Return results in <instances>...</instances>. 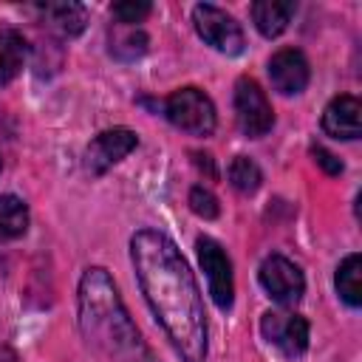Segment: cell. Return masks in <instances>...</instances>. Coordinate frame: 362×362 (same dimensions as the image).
Masks as SVG:
<instances>
[{
  "label": "cell",
  "mask_w": 362,
  "mask_h": 362,
  "mask_svg": "<svg viewBox=\"0 0 362 362\" xmlns=\"http://www.w3.org/2000/svg\"><path fill=\"white\" fill-rule=\"evenodd\" d=\"M311 156H314V161H317L328 175H339V173H342V161H339L331 150H325V147H311Z\"/></svg>",
  "instance_id": "44dd1931"
},
{
  "label": "cell",
  "mask_w": 362,
  "mask_h": 362,
  "mask_svg": "<svg viewBox=\"0 0 362 362\" xmlns=\"http://www.w3.org/2000/svg\"><path fill=\"white\" fill-rule=\"evenodd\" d=\"M294 11H297V6L291 0H257L249 8L257 31L263 37H269V40L272 37H280L288 28V20L294 17Z\"/></svg>",
  "instance_id": "7c38bea8"
},
{
  "label": "cell",
  "mask_w": 362,
  "mask_h": 362,
  "mask_svg": "<svg viewBox=\"0 0 362 362\" xmlns=\"http://www.w3.org/2000/svg\"><path fill=\"white\" fill-rule=\"evenodd\" d=\"M189 209H192L195 215L206 218V221L218 218V212H221L218 198H215V195H212L206 187H192V189H189Z\"/></svg>",
  "instance_id": "d6986e66"
},
{
  "label": "cell",
  "mask_w": 362,
  "mask_h": 362,
  "mask_svg": "<svg viewBox=\"0 0 362 362\" xmlns=\"http://www.w3.org/2000/svg\"><path fill=\"white\" fill-rule=\"evenodd\" d=\"M0 170H3V158H0Z\"/></svg>",
  "instance_id": "603a6c76"
},
{
  "label": "cell",
  "mask_w": 362,
  "mask_h": 362,
  "mask_svg": "<svg viewBox=\"0 0 362 362\" xmlns=\"http://www.w3.org/2000/svg\"><path fill=\"white\" fill-rule=\"evenodd\" d=\"M28 229V206L17 195H0V240H14Z\"/></svg>",
  "instance_id": "2e32d148"
},
{
  "label": "cell",
  "mask_w": 362,
  "mask_h": 362,
  "mask_svg": "<svg viewBox=\"0 0 362 362\" xmlns=\"http://www.w3.org/2000/svg\"><path fill=\"white\" fill-rule=\"evenodd\" d=\"M235 119L240 133L249 139L266 136L274 124V110L266 99V90L252 76H240L235 82Z\"/></svg>",
  "instance_id": "5b68a950"
},
{
  "label": "cell",
  "mask_w": 362,
  "mask_h": 362,
  "mask_svg": "<svg viewBox=\"0 0 362 362\" xmlns=\"http://www.w3.org/2000/svg\"><path fill=\"white\" fill-rule=\"evenodd\" d=\"M334 283H337V294L342 297L345 305H351V308H359L362 305V257L356 252L348 255L339 263Z\"/></svg>",
  "instance_id": "9a60e30c"
},
{
  "label": "cell",
  "mask_w": 362,
  "mask_h": 362,
  "mask_svg": "<svg viewBox=\"0 0 362 362\" xmlns=\"http://www.w3.org/2000/svg\"><path fill=\"white\" fill-rule=\"evenodd\" d=\"M130 260L141 294L181 362H206L204 300L175 240L158 229H139L130 238Z\"/></svg>",
  "instance_id": "6da1fadb"
},
{
  "label": "cell",
  "mask_w": 362,
  "mask_h": 362,
  "mask_svg": "<svg viewBox=\"0 0 362 362\" xmlns=\"http://www.w3.org/2000/svg\"><path fill=\"white\" fill-rule=\"evenodd\" d=\"M263 175H260V167L249 158V156H235L232 164H229V184L238 189V192H255L260 187Z\"/></svg>",
  "instance_id": "e0dca14e"
},
{
  "label": "cell",
  "mask_w": 362,
  "mask_h": 362,
  "mask_svg": "<svg viewBox=\"0 0 362 362\" xmlns=\"http://www.w3.org/2000/svg\"><path fill=\"white\" fill-rule=\"evenodd\" d=\"M322 130L334 139H359L362 136V105L356 96H334L322 110Z\"/></svg>",
  "instance_id": "8fae6325"
},
{
  "label": "cell",
  "mask_w": 362,
  "mask_h": 362,
  "mask_svg": "<svg viewBox=\"0 0 362 362\" xmlns=\"http://www.w3.org/2000/svg\"><path fill=\"white\" fill-rule=\"evenodd\" d=\"M150 3H144V0H124V3H116L113 6V17L122 23V25H136V23H141L147 14H150Z\"/></svg>",
  "instance_id": "ffe728a7"
},
{
  "label": "cell",
  "mask_w": 362,
  "mask_h": 362,
  "mask_svg": "<svg viewBox=\"0 0 362 362\" xmlns=\"http://www.w3.org/2000/svg\"><path fill=\"white\" fill-rule=\"evenodd\" d=\"M195 249H198V263L209 280V294H212L215 305L221 311H229L232 300H235V277H232V263H229L226 252L221 249L218 240L204 238V235L195 240Z\"/></svg>",
  "instance_id": "8992f818"
},
{
  "label": "cell",
  "mask_w": 362,
  "mask_h": 362,
  "mask_svg": "<svg viewBox=\"0 0 362 362\" xmlns=\"http://www.w3.org/2000/svg\"><path fill=\"white\" fill-rule=\"evenodd\" d=\"M192 23H195L198 37L206 45H212L215 51L226 54V57H238L243 51V45H246L243 31L235 23V17L226 14L223 8L212 6V3H198L192 8Z\"/></svg>",
  "instance_id": "277c9868"
},
{
  "label": "cell",
  "mask_w": 362,
  "mask_h": 362,
  "mask_svg": "<svg viewBox=\"0 0 362 362\" xmlns=\"http://www.w3.org/2000/svg\"><path fill=\"white\" fill-rule=\"evenodd\" d=\"M76 308L85 342L96 348L102 356H107L110 362H156L136 322L130 320L107 269H85L79 280Z\"/></svg>",
  "instance_id": "7a4b0ae2"
},
{
  "label": "cell",
  "mask_w": 362,
  "mask_h": 362,
  "mask_svg": "<svg viewBox=\"0 0 362 362\" xmlns=\"http://www.w3.org/2000/svg\"><path fill=\"white\" fill-rule=\"evenodd\" d=\"M308 59L303 57V51L297 48H283L269 59V79L274 85V90L291 96V93H303L308 85Z\"/></svg>",
  "instance_id": "30bf717a"
},
{
  "label": "cell",
  "mask_w": 362,
  "mask_h": 362,
  "mask_svg": "<svg viewBox=\"0 0 362 362\" xmlns=\"http://www.w3.org/2000/svg\"><path fill=\"white\" fill-rule=\"evenodd\" d=\"M139 144V136L127 127H113V130H105L99 133L88 150H85V170L90 175H102L107 173L113 164H119L127 153H133Z\"/></svg>",
  "instance_id": "ba28073f"
},
{
  "label": "cell",
  "mask_w": 362,
  "mask_h": 362,
  "mask_svg": "<svg viewBox=\"0 0 362 362\" xmlns=\"http://www.w3.org/2000/svg\"><path fill=\"white\" fill-rule=\"evenodd\" d=\"M260 286L266 288V294L274 303L294 305V303H300V297L305 291V277L297 263H291L283 255H272L260 266Z\"/></svg>",
  "instance_id": "52a82bcc"
},
{
  "label": "cell",
  "mask_w": 362,
  "mask_h": 362,
  "mask_svg": "<svg viewBox=\"0 0 362 362\" xmlns=\"http://www.w3.org/2000/svg\"><path fill=\"white\" fill-rule=\"evenodd\" d=\"M164 116L189 136H209L218 124L212 99L198 88H178L164 102Z\"/></svg>",
  "instance_id": "3957f363"
},
{
  "label": "cell",
  "mask_w": 362,
  "mask_h": 362,
  "mask_svg": "<svg viewBox=\"0 0 362 362\" xmlns=\"http://www.w3.org/2000/svg\"><path fill=\"white\" fill-rule=\"evenodd\" d=\"M37 11L51 28H57L65 37H76L88 23V11L82 3H40Z\"/></svg>",
  "instance_id": "4fadbf2b"
},
{
  "label": "cell",
  "mask_w": 362,
  "mask_h": 362,
  "mask_svg": "<svg viewBox=\"0 0 362 362\" xmlns=\"http://www.w3.org/2000/svg\"><path fill=\"white\" fill-rule=\"evenodd\" d=\"M147 51V34L139 31V28H127V31H116L113 40H110V54L116 59H139L141 54Z\"/></svg>",
  "instance_id": "ac0fdd59"
},
{
  "label": "cell",
  "mask_w": 362,
  "mask_h": 362,
  "mask_svg": "<svg viewBox=\"0 0 362 362\" xmlns=\"http://www.w3.org/2000/svg\"><path fill=\"white\" fill-rule=\"evenodd\" d=\"M28 42L17 28H3L0 31V85H8L25 62Z\"/></svg>",
  "instance_id": "5bb4252c"
},
{
  "label": "cell",
  "mask_w": 362,
  "mask_h": 362,
  "mask_svg": "<svg viewBox=\"0 0 362 362\" xmlns=\"http://www.w3.org/2000/svg\"><path fill=\"white\" fill-rule=\"evenodd\" d=\"M0 362H17L14 351H8V348H3V345H0Z\"/></svg>",
  "instance_id": "7402d4cb"
},
{
  "label": "cell",
  "mask_w": 362,
  "mask_h": 362,
  "mask_svg": "<svg viewBox=\"0 0 362 362\" xmlns=\"http://www.w3.org/2000/svg\"><path fill=\"white\" fill-rule=\"evenodd\" d=\"M263 337L286 356H300L308 348V322L294 311H269L260 320Z\"/></svg>",
  "instance_id": "9c48e42d"
}]
</instances>
